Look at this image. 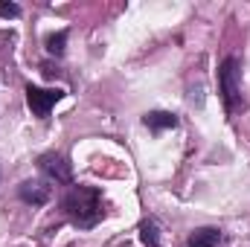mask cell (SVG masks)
Returning a JSON list of instances; mask_svg holds the SVG:
<instances>
[{"label":"cell","mask_w":250,"mask_h":247,"mask_svg":"<svg viewBox=\"0 0 250 247\" xmlns=\"http://www.w3.org/2000/svg\"><path fill=\"white\" fill-rule=\"evenodd\" d=\"M64 44H67V32H56V35H50V38H47V53H50V56H62Z\"/></svg>","instance_id":"cell-9"},{"label":"cell","mask_w":250,"mask_h":247,"mask_svg":"<svg viewBox=\"0 0 250 247\" xmlns=\"http://www.w3.org/2000/svg\"><path fill=\"white\" fill-rule=\"evenodd\" d=\"M215 245H218V230H212V227L195 230L189 236V247H215Z\"/></svg>","instance_id":"cell-7"},{"label":"cell","mask_w":250,"mask_h":247,"mask_svg":"<svg viewBox=\"0 0 250 247\" xmlns=\"http://www.w3.org/2000/svg\"><path fill=\"white\" fill-rule=\"evenodd\" d=\"M0 15H3V18H18V15H21V6H18V3L0 0Z\"/></svg>","instance_id":"cell-10"},{"label":"cell","mask_w":250,"mask_h":247,"mask_svg":"<svg viewBox=\"0 0 250 247\" xmlns=\"http://www.w3.org/2000/svg\"><path fill=\"white\" fill-rule=\"evenodd\" d=\"M218 87H221V96H224L227 111H236L239 102H242V90H239V62L233 56L224 59L221 67H218Z\"/></svg>","instance_id":"cell-2"},{"label":"cell","mask_w":250,"mask_h":247,"mask_svg":"<svg viewBox=\"0 0 250 247\" xmlns=\"http://www.w3.org/2000/svg\"><path fill=\"white\" fill-rule=\"evenodd\" d=\"M62 206H64V215L76 227H82V230L96 227L102 221V215H105V209H102V192L93 189V186H73L64 195Z\"/></svg>","instance_id":"cell-1"},{"label":"cell","mask_w":250,"mask_h":247,"mask_svg":"<svg viewBox=\"0 0 250 247\" xmlns=\"http://www.w3.org/2000/svg\"><path fill=\"white\" fill-rule=\"evenodd\" d=\"M62 96H64V90H59V87H47V90L44 87H35V84L26 87V102H29V108H32L35 117H47Z\"/></svg>","instance_id":"cell-3"},{"label":"cell","mask_w":250,"mask_h":247,"mask_svg":"<svg viewBox=\"0 0 250 247\" xmlns=\"http://www.w3.org/2000/svg\"><path fill=\"white\" fill-rule=\"evenodd\" d=\"M38 169L56 184H73V169H70V163L62 154H41L38 157Z\"/></svg>","instance_id":"cell-4"},{"label":"cell","mask_w":250,"mask_h":247,"mask_svg":"<svg viewBox=\"0 0 250 247\" xmlns=\"http://www.w3.org/2000/svg\"><path fill=\"white\" fill-rule=\"evenodd\" d=\"M140 239H143V245H146V247H160L157 224H154V221H146V224L140 227Z\"/></svg>","instance_id":"cell-8"},{"label":"cell","mask_w":250,"mask_h":247,"mask_svg":"<svg viewBox=\"0 0 250 247\" xmlns=\"http://www.w3.org/2000/svg\"><path fill=\"white\" fill-rule=\"evenodd\" d=\"M18 195H21V201L23 204H32V206H41V204H47L50 201V189L44 184H35V181H26V184L18 186Z\"/></svg>","instance_id":"cell-5"},{"label":"cell","mask_w":250,"mask_h":247,"mask_svg":"<svg viewBox=\"0 0 250 247\" xmlns=\"http://www.w3.org/2000/svg\"><path fill=\"white\" fill-rule=\"evenodd\" d=\"M146 125L151 131H166V128H175L178 125V117L169 114V111H151V114H146Z\"/></svg>","instance_id":"cell-6"}]
</instances>
